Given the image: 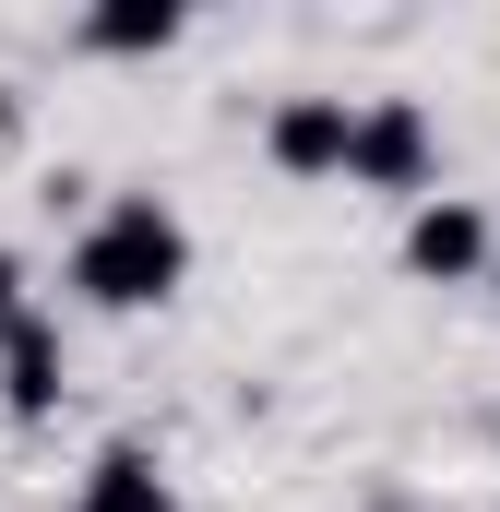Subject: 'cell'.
<instances>
[{
	"mask_svg": "<svg viewBox=\"0 0 500 512\" xmlns=\"http://www.w3.org/2000/svg\"><path fill=\"white\" fill-rule=\"evenodd\" d=\"M179 286H191V227H179V203L108 191V203L84 215V239H72V298H84V310H167Z\"/></svg>",
	"mask_w": 500,
	"mask_h": 512,
	"instance_id": "obj_1",
	"label": "cell"
},
{
	"mask_svg": "<svg viewBox=\"0 0 500 512\" xmlns=\"http://www.w3.org/2000/svg\"><path fill=\"white\" fill-rule=\"evenodd\" d=\"M429 167H441V131L417 96H358V155L346 179L358 191H393V203H429Z\"/></svg>",
	"mask_w": 500,
	"mask_h": 512,
	"instance_id": "obj_2",
	"label": "cell"
},
{
	"mask_svg": "<svg viewBox=\"0 0 500 512\" xmlns=\"http://www.w3.org/2000/svg\"><path fill=\"white\" fill-rule=\"evenodd\" d=\"M489 262H500V215H477L465 191H429L405 215V274L417 286H477Z\"/></svg>",
	"mask_w": 500,
	"mask_h": 512,
	"instance_id": "obj_3",
	"label": "cell"
},
{
	"mask_svg": "<svg viewBox=\"0 0 500 512\" xmlns=\"http://www.w3.org/2000/svg\"><path fill=\"white\" fill-rule=\"evenodd\" d=\"M262 155H274L286 179H346V155H358V108H346V96H274Z\"/></svg>",
	"mask_w": 500,
	"mask_h": 512,
	"instance_id": "obj_4",
	"label": "cell"
},
{
	"mask_svg": "<svg viewBox=\"0 0 500 512\" xmlns=\"http://www.w3.org/2000/svg\"><path fill=\"white\" fill-rule=\"evenodd\" d=\"M60 393H72V370H60V322H36V310H24V322L0 334V405L36 429V417H60Z\"/></svg>",
	"mask_w": 500,
	"mask_h": 512,
	"instance_id": "obj_5",
	"label": "cell"
},
{
	"mask_svg": "<svg viewBox=\"0 0 500 512\" xmlns=\"http://www.w3.org/2000/svg\"><path fill=\"white\" fill-rule=\"evenodd\" d=\"M72 36H84L96 60H167V48L191 36V12H179V0H96Z\"/></svg>",
	"mask_w": 500,
	"mask_h": 512,
	"instance_id": "obj_6",
	"label": "cell"
},
{
	"mask_svg": "<svg viewBox=\"0 0 500 512\" xmlns=\"http://www.w3.org/2000/svg\"><path fill=\"white\" fill-rule=\"evenodd\" d=\"M72 512H179V489H167V465H155L143 441H108V453L84 465Z\"/></svg>",
	"mask_w": 500,
	"mask_h": 512,
	"instance_id": "obj_7",
	"label": "cell"
},
{
	"mask_svg": "<svg viewBox=\"0 0 500 512\" xmlns=\"http://www.w3.org/2000/svg\"><path fill=\"white\" fill-rule=\"evenodd\" d=\"M12 322H24V251L0 239V334H12Z\"/></svg>",
	"mask_w": 500,
	"mask_h": 512,
	"instance_id": "obj_8",
	"label": "cell"
},
{
	"mask_svg": "<svg viewBox=\"0 0 500 512\" xmlns=\"http://www.w3.org/2000/svg\"><path fill=\"white\" fill-rule=\"evenodd\" d=\"M489 286H500V262H489Z\"/></svg>",
	"mask_w": 500,
	"mask_h": 512,
	"instance_id": "obj_9",
	"label": "cell"
}]
</instances>
